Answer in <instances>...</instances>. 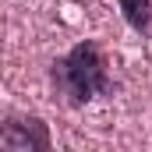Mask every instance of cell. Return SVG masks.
<instances>
[{"label": "cell", "instance_id": "obj_1", "mask_svg": "<svg viewBox=\"0 0 152 152\" xmlns=\"http://www.w3.org/2000/svg\"><path fill=\"white\" fill-rule=\"evenodd\" d=\"M53 88L67 106H85L96 96L110 92V64L96 39L75 42L57 64H53Z\"/></svg>", "mask_w": 152, "mask_h": 152}, {"label": "cell", "instance_id": "obj_3", "mask_svg": "<svg viewBox=\"0 0 152 152\" xmlns=\"http://www.w3.org/2000/svg\"><path fill=\"white\" fill-rule=\"evenodd\" d=\"M120 4V14H124V21L134 28V32H149L152 28V0H117Z\"/></svg>", "mask_w": 152, "mask_h": 152}, {"label": "cell", "instance_id": "obj_2", "mask_svg": "<svg viewBox=\"0 0 152 152\" xmlns=\"http://www.w3.org/2000/svg\"><path fill=\"white\" fill-rule=\"evenodd\" d=\"M0 152H57L50 124L42 117L14 113L0 120Z\"/></svg>", "mask_w": 152, "mask_h": 152}]
</instances>
